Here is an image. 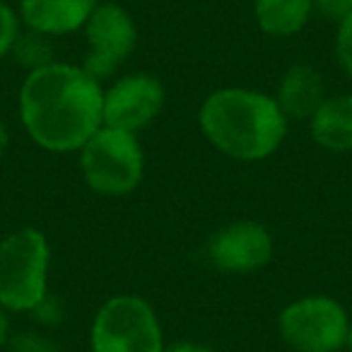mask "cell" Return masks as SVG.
Instances as JSON below:
<instances>
[{
  "label": "cell",
  "instance_id": "cell-1",
  "mask_svg": "<svg viewBox=\"0 0 352 352\" xmlns=\"http://www.w3.org/2000/svg\"><path fill=\"white\" fill-rule=\"evenodd\" d=\"M99 80L70 63H49L27 75L20 89L22 126L39 147L80 150L104 126Z\"/></svg>",
  "mask_w": 352,
  "mask_h": 352
},
{
  "label": "cell",
  "instance_id": "cell-2",
  "mask_svg": "<svg viewBox=\"0 0 352 352\" xmlns=\"http://www.w3.org/2000/svg\"><path fill=\"white\" fill-rule=\"evenodd\" d=\"M201 131L222 152L239 162H261L285 140L287 116L278 99L258 89H215L203 102Z\"/></svg>",
  "mask_w": 352,
  "mask_h": 352
},
{
  "label": "cell",
  "instance_id": "cell-3",
  "mask_svg": "<svg viewBox=\"0 0 352 352\" xmlns=\"http://www.w3.org/2000/svg\"><path fill=\"white\" fill-rule=\"evenodd\" d=\"M51 249L34 227L0 241V307L6 311H34L46 299Z\"/></svg>",
  "mask_w": 352,
  "mask_h": 352
},
{
  "label": "cell",
  "instance_id": "cell-4",
  "mask_svg": "<svg viewBox=\"0 0 352 352\" xmlns=\"http://www.w3.org/2000/svg\"><path fill=\"white\" fill-rule=\"evenodd\" d=\"M80 169L99 196H126L140 184L145 157L135 133L102 126L80 147Z\"/></svg>",
  "mask_w": 352,
  "mask_h": 352
},
{
  "label": "cell",
  "instance_id": "cell-5",
  "mask_svg": "<svg viewBox=\"0 0 352 352\" xmlns=\"http://www.w3.org/2000/svg\"><path fill=\"white\" fill-rule=\"evenodd\" d=\"M92 352H164L155 309L138 294H118L102 304L89 328Z\"/></svg>",
  "mask_w": 352,
  "mask_h": 352
},
{
  "label": "cell",
  "instance_id": "cell-6",
  "mask_svg": "<svg viewBox=\"0 0 352 352\" xmlns=\"http://www.w3.org/2000/svg\"><path fill=\"white\" fill-rule=\"evenodd\" d=\"M347 333L345 307L331 297H302L280 314V336L292 352H340Z\"/></svg>",
  "mask_w": 352,
  "mask_h": 352
},
{
  "label": "cell",
  "instance_id": "cell-7",
  "mask_svg": "<svg viewBox=\"0 0 352 352\" xmlns=\"http://www.w3.org/2000/svg\"><path fill=\"white\" fill-rule=\"evenodd\" d=\"M87 58L82 70L94 80H104L118 70V65L133 54L138 44V30L133 17L113 3L97 6L85 25Z\"/></svg>",
  "mask_w": 352,
  "mask_h": 352
},
{
  "label": "cell",
  "instance_id": "cell-8",
  "mask_svg": "<svg viewBox=\"0 0 352 352\" xmlns=\"http://www.w3.org/2000/svg\"><path fill=\"white\" fill-rule=\"evenodd\" d=\"M164 107V87L147 73H133L116 80L104 92V126L138 133L150 126Z\"/></svg>",
  "mask_w": 352,
  "mask_h": 352
},
{
  "label": "cell",
  "instance_id": "cell-9",
  "mask_svg": "<svg viewBox=\"0 0 352 352\" xmlns=\"http://www.w3.org/2000/svg\"><path fill=\"white\" fill-rule=\"evenodd\" d=\"M208 256L222 273H254L273 258V236L258 222H232L212 234Z\"/></svg>",
  "mask_w": 352,
  "mask_h": 352
},
{
  "label": "cell",
  "instance_id": "cell-10",
  "mask_svg": "<svg viewBox=\"0 0 352 352\" xmlns=\"http://www.w3.org/2000/svg\"><path fill=\"white\" fill-rule=\"evenodd\" d=\"M97 0H20V15L27 30L44 36H60L87 25Z\"/></svg>",
  "mask_w": 352,
  "mask_h": 352
},
{
  "label": "cell",
  "instance_id": "cell-11",
  "mask_svg": "<svg viewBox=\"0 0 352 352\" xmlns=\"http://www.w3.org/2000/svg\"><path fill=\"white\" fill-rule=\"evenodd\" d=\"M278 104L283 113L289 118H311L316 109L326 99V89H323V80L316 68L307 63H297L283 75L278 89Z\"/></svg>",
  "mask_w": 352,
  "mask_h": 352
},
{
  "label": "cell",
  "instance_id": "cell-12",
  "mask_svg": "<svg viewBox=\"0 0 352 352\" xmlns=\"http://www.w3.org/2000/svg\"><path fill=\"white\" fill-rule=\"evenodd\" d=\"M311 138L331 152L352 150V94L326 97L311 118Z\"/></svg>",
  "mask_w": 352,
  "mask_h": 352
},
{
  "label": "cell",
  "instance_id": "cell-13",
  "mask_svg": "<svg viewBox=\"0 0 352 352\" xmlns=\"http://www.w3.org/2000/svg\"><path fill=\"white\" fill-rule=\"evenodd\" d=\"M316 0H256L254 12L258 27L270 36H292L311 17Z\"/></svg>",
  "mask_w": 352,
  "mask_h": 352
},
{
  "label": "cell",
  "instance_id": "cell-14",
  "mask_svg": "<svg viewBox=\"0 0 352 352\" xmlns=\"http://www.w3.org/2000/svg\"><path fill=\"white\" fill-rule=\"evenodd\" d=\"M10 54H15L17 63L30 65L32 70L54 63V49H51V44L46 41V36L32 30L27 32V34H17L15 46H12Z\"/></svg>",
  "mask_w": 352,
  "mask_h": 352
},
{
  "label": "cell",
  "instance_id": "cell-15",
  "mask_svg": "<svg viewBox=\"0 0 352 352\" xmlns=\"http://www.w3.org/2000/svg\"><path fill=\"white\" fill-rule=\"evenodd\" d=\"M336 56L340 63L342 73L347 78H352V10L345 12L338 25V36H336Z\"/></svg>",
  "mask_w": 352,
  "mask_h": 352
},
{
  "label": "cell",
  "instance_id": "cell-16",
  "mask_svg": "<svg viewBox=\"0 0 352 352\" xmlns=\"http://www.w3.org/2000/svg\"><path fill=\"white\" fill-rule=\"evenodd\" d=\"M17 34H20V20L12 12V8L0 0V60L12 51Z\"/></svg>",
  "mask_w": 352,
  "mask_h": 352
},
{
  "label": "cell",
  "instance_id": "cell-17",
  "mask_svg": "<svg viewBox=\"0 0 352 352\" xmlns=\"http://www.w3.org/2000/svg\"><path fill=\"white\" fill-rule=\"evenodd\" d=\"M12 352H63L56 342L49 338L39 336V333H20L10 340Z\"/></svg>",
  "mask_w": 352,
  "mask_h": 352
},
{
  "label": "cell",
  "instance_id": "cell-18",
  "mask_svg": "<svg viewBox=\"0 0 352 352\" xmlns=\"http://www.w3.org/2000/svg\"><path fill=\"white\" fill-rule=\"evenodd\" d=\"M164 352H215V350L208 345H201V342H176V345L166 347Z\"/></svg>",
  "mask_w": 352,
  "mask_h": 352
},
{
  "label": "cell",
  "instance_id": "cell-19",
  "mask_svg": "<svg viewBox=\"0 0 352 352\" xmlns=\"http://www.w3.org/2000/svg\"><path fill=\"white\" fill-rule=\"evenodd\" d=\"M8 340H10V321H8L6 309L0 307V347L6 345Z\"/></svg>",
  "mask_w": 352,
  "mask_h": 352
},
{
  "label": "cell",
  "instance_id": "cell-20",
  "mask_svg": "<svg viewBox=\"0 0 352 352\" xmlns=\"http://www.w3.org/2000/svg\"><path fill=\"white\" fill-rule=\"evenodd\" d=\"M8 142H10V138H8V128H6V123L0 121V160H3V155H6Z\"/></svg>",
  "mask_w": 352,
  "mask_h": 352
},
{
  "label": "cell",
  "instance_id": "cell-21",
  "mask_svg": "<svg viewBox=\"0 0 352 352\" xmlns=\"http://www.w3.org/2000/svg\"><path fill=\"white\" fill-rule=\"evenodd\" d=\"M347 352H352V323H350V333H347V342H345Z\"/></svg>",
  "mask_w": 352,
  "mask_h": 352
},
{
  "label": "cell",
  "instance_id": "cell-22",
  "mask_svg": "<svg viewBox=\"0 0 352 352\" xmlns=\"http://www.w3.org/2000/svg\"><path fill=\"white\" fill-rule=\"evenodd\" d=\"M342 3H345V8H347V12L352 10V0H342Z\"/></svg>",
  "mask_w": 352,
  "mask_h": 352
}]
</instances>
